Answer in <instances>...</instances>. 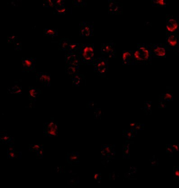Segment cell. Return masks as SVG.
<instances>
[{
	"instance_id": "1",
	"label": "cell",
	"mask_w": 179,
	"mask_h": 188,
	"mask_svg": "<svg viewBox=\"0 0 179 188\" xmlns=\"http://www.w3.org/2000/svg\"><path fill=\"white\" fill-rule=\"evenodd\" d=\"M132 51L133 65L151 64L152 58L149 44L137 43L136 49Z\"/></svg>"
},
{
	"instance_id": "2",
	"label": "cell",
	"mask_w": 179,
	"mask_h": 188,
	"mask_svg": "<svg viewBox=\"0 0 179 188\" xmlns=\"http://www.w3.org/2000/svg\"><path fill=\"white\" fill-rule=\"evenodd\" d=\"M81 65H91L94 60V45L93 43H83L78 51Z\"/></svg>"
},
{
	"instance_id": "3",
	"label": "cell",
	"mask_w": 179,
	"mask_h": 188,
	"mask_svg": "<svg viewBox=\"0 0 179 188\" xmlns=\"http://www.w3.org/2000/svg\"><path fill=\"white\" fill-rule=\"evenodd\" d=\"M108 58L105 57H97L94 59L93 64L94 71L102 78L106 76L108 71Z\"/></svg>"
},
{
	"instance_id": "4",
	"label": "cell",
	"mask_w": 179,
	"mask_h": 188,
	"mask_svg": "<svg viewBox=\"0 0 179 188\" xmlns=\"http://www.w3.org/2000/svg\"><path fill=\"white\" fill-rule=\"evenodd\" d=\"M166 35L179 33V15H167L166 23Z\"/></svg>"
},
{
	"instance_id": "5",
	"label": "cell",
	"mask_w": 179,
	"mask_h": 188,
	"mask_svg": "<svg viewBox=\"0 0 179 188\" xmlns=\"http://www.w3.org/2000/svg\"><path fill=\"white\" fill-rule=\"evenodd\" d=\"M179 33L166 35V45L167 51H173L176 55L179 53Z\"/></svg>"
},
{
	"instance_id": "6",
	"label": "cell",
	"mask_w": 179,
	"mask_h": 188,
	"mask_svg": "<svg viewBox=\"0 0 179 188\" xmlns=\"http://www.w3.org/2000/svg\"><path fill=\"white\" fill-rule=\"evenodd\" d=\"M152 58H163L167 56V49L165 43H150Z\"/></svg>"
},
{
	"instance_id": "7",
	"label": "cell",
	"mask_w": 179,
	"mask_h": 188,
	"mask_svg": "<svg viewBox=\"0 0 179 188\" xmlns=\"http://www.w3.org/2000/svg\"><path fill=\"white\" fill-rule=\"evenodd\" d=\"M101 52L109 58H114L117 56L116 43L113 41L101 44Z\"/></svg>"
},
{
	"instance_id": "8",
	"label": "cell",
	"mask_w": 179,
	"mask_h": 188,
	"mask_svg": "<svg viewBox=\"0 0 179 188\" xmlns=\"http://www.w3.org/2000/svg\"><path fill=\"white\" fill-rule=\"evenodd\" d=\"M93 22H80L79 24V33L81 36L89 38L93 36Z\"/></svg>"
},
{
	"instance_id": "9",
	"label": "cell",
	"mask_w": 179,
	"mask_h": 188,
	"mask_svg": "<svg viewBox=\"0 0 179 188\" xmlns=\"http://www.w3.org/2000/svg\"><path fill=\"white\" fill-rule=\"evenodd\" d=\"M36 58H22L21 68L23 72H34L36 71Z\"/></svg>"
},
{
	"instance_id": "10",
	"label": "cell",
	"mask_w": 179,
	"mask_h": 188,
	"mask_svg": "<svg viewBox=\"0 0 179 188\" xmlns=\"http://www.w3.org/2000/svg\"><path fill=\"white\" fill-rule=\"evenodd\" d=\"M108 13L109 14H123L122 3L115 0H109Z\"/></svg>"
},
{
	"instance_id": "11",
	"label": "cell",
	"mask_w": 179,
	"mask_h": 188,
	"mask_svg": "<svg viewBox=\"0 0 179 188\" xmlns=\"http://www.w3.org/2000/svg\"><path fill=\"white\" fill-rule=\"evenodd\" d=\"M66 64H69L75 67H80V63L79 56L77 53H65Z\"/></svg>"
},
{
	"instance_id": "12",
	"label": "cell",
	"mask_w": 179,
	"mask_h": 188,
	"mask_svg": "<svg viewBox=\"0 0 179 188\" xmlns=\"http://www.w3.org/2000/svg\"><path fill=\"white\" fill-rule=\"evenodd\" d=\"M58 126L54 121H51L45 125L44 133L48 136H55L58 134Z\"/></svg>"
},
{
	"instance_id": "13",
	"label": "cell",
	"mask_w": 179,
	"mask_h": 188,
	"mask_svg": "<svg viewBox=\"0 0 179 188\" xmlns=\"http://www.w3.org/2000/svg\"><path fill=\"white\" fill-rule=\"evenodd\" d=\"M36 81L44 86H51V75L48 73L38 72L36 75Z\"/></svg>"
},
{
	"instance_id": "14",
	"label": "cell",
	"mask_w": 179,
	"mask_h": 188,
	"mask_svg": "<svg viewBox=\"0 0 179 188\" xmlns=\"http://www.w3.org/2000/svg\"><path fill=\"white\" fill-rule=\"evenodd\" d=\"M122 60L123 64L126 66L133 65L132 50H125L122 51Z\"/></svg>"
},
{
	"instance_id": "15",
	"label": "cell",
	"mask_w": 179,
	"mask_h": 188,
	"mask_svg": "<svg viewBox=\"0 0 179 188\" xmlns=\"http://www.w3.org/2000/svg\"><path fill=\"white\" fill-rule=\"evenodd\" d=\"M70 78L72 80L73 85L76 87H79L85 80L84 76L80 73L70 76Z\"/></svg>"
},
{
	"instance_id": "16",
	"label": "cell",
	"mask_w": 179,
	"mask_h": 188,
	"mask_svg": "<svg viewBox=\"0 0 179 188\" xmlns=\"http://www.w3.org/2000/svg\"><path fill=\"white\" fill-rule=\"evenodd\" d=\"M71 43V40L68 38H64L60 39L58 44V50L67 51L69 46Z\"/></svg>"
},
{
	"instance_id": "17",
	"label": "cell",
	"mask_w": 179,
	"mask_h": 188,
	"mask_svg": "<svg viewBox=\"0 0 179 188\" xmlns=\"http://www.w3.org/2000/svg\"><path fill=\"white\" fill-rule=\"evenodd\" d=\"M80 67H75L71 66L69 64H66L65 66V73L66 74L70 76L74 74H77L80 73Z\"/></svg>"
},
{
	"instance_id": "18",
	"label": "cell",
	"mask_w": 179,
	"mask_h": 188,
	"mask_svg": "<svg viewBox=\"0 0 179 188\" xmlns=\"http://www.w3.org/2000/svg\"><path fill=\"white\" fill-rule=\"evenodd\" d=\"M82 44L79 43H70L66 51L68 53H77Z\"/></svg>"
},
{
	"instance_id": "19",
	"label": "cell",
	"mask_w": 179,
	"mask_h": 188,
	"mask_svg": "<svg viewBox=\"0 0 179 188\" xmlns=\"http://www.w3.org/2000/svg\"><path fill=\"white\" fill-rule=\"evenodd\" d=\"M41 93V90L34 87H30L29 89V97L30 99H35L38 95Z\"/></svg>"
},
{
	"instance_id": "20",
	"label": "cell",
	"mask_w": 179,
	"mask_h": 188,
	"mask_svg": "<svg viewBox=\"0 0 179 188\" xmlns=\"http://www.w3.org/2000/svg\"><path fill=\"white\" fill-rule=\"evenodd\" d=\"M151 3L152 6L159 7H165L169 5L166 0H152Z\"/></svg>"
},
{
	"instance_id": "21",
	"label": "cell",
	"mask_w": 179,
	"mask_h": 188,
	"mask_svg": "<svg viewBox=\"0 0 179 188\" xmlns=\"http://www.w3.org/2000/svg\"><path fill=\"white\" fill-rule=\"evenodd\" d=\"M44 35L53 38L56 37L58 34V32L57 29H45L43 30Z\"/></svg>"
},
{
	"instance_id": "22",
	"label": "cell",
	"mask_w": 179,
	"mask_h": 188,
	"mask_svg": "<svg viewBox=\"0 0 179 188\" xmlns=\"http://www.w3.org/2000/svg\"><path fill=\"white\" fill-rule=\"evenodd\" d=\"M137 130L135 129H132L130 130H124L123 131V135L124 137L131 139L134 137L137 134Z\"/></svg>"
},
{
	"instance_id": "23",
	"label": "cell",
	"mask_w": 179,
	"mask_h": 188,
	"mask_svg": "<svg viewBox=\"0 0 179 188\" xmlns=\"http://www.w3.org/2000/svg\"><path fill=\"white\" fill-rule=\"evenodd\" d=\"M8 92L10 93L20 94L22 92V87L20 85H16L8 89Z\"/></svg>"
},
{
	"instance_id": "24",
	"label": "cell",
	"mask_w": 179,
	"mask_h": 188,
	"mask_svg": "<svg viewBox=\"0 0 179 188\" xmlns=\"http://www.w3.org/2000/svg\"><path fill=\"white\" fill-rule=\"evenodd\" d=\"M160 100L165 102L171 101L173 100V96L170 93L167 92L166 93L160 95Z\"/></svg>"
},
{
	"instance_id": "25",
	"label": "cell",
	"mask_w": 179,
	"mask_h": 188,
	"mask_svg": "<svg viewBox=\"0 0 179 188\" xmlns=\"http://www.w3.org/2000/svg\"><path fill=\"white\" fill-rule=\"evenodd\" d=\"M74 7H84L87 6V3L84 0H74L72 1Z\"/></svg>"
},
{
	"instance_id": "26",
	"label": "cell",
	"mask_w": 179,
	"mask_h": 188,
	"mask_svg": "<svg viewBox=\"0 0 179 188\" xmlns=\"http://www.w3.org/2000/svg\"><path fill=\"white\" fill-rule=\"evenodd\" d=\"M18 37L16 35L14 34H11L10 35L7 37V43L9 44H14L16 42L18 41Z\"/></svg>"
},
{
	"instance_id": "27",
	"label": "cell",
	"mask_w": 179,
	"mask_h": 188,
	"mask_svg": "<svg viewBox=\"0 0 179 188\" xmlns=\"http://www.w3.org/2000/svg\"><path fill=\"white\" fill-rule=\"evenodd\" d=\"M56 14H66L67 9L65 7V6H62V7H58L55 6Z\"/></svg>"
},
{
	"instance_id": "28",
	"label": "cell",
	"mask_w": 179,
	"mask_h": 188,
	"mask_svg": "<svg viewBox=\"0 0 179 188\" xmlns=\"http://www.w3.org/2000/svg\"><path fill=\"white\" fill-rule=\"evenodd\" d=\"M130 126L133 129H135L136 130H143L144 126V124L137 123H131L130 124Z\"/></svg>"
},
{
	"instance_id": "29",
	"label": "cell",
	"mask_w": 179,
	"mask_h": 188,
	"mask_svg": "<svg viewBox=\"0 0 179 188\" xmlns=\"http://www.w3.org/2000/svg\"><path fill=\"white\" fill-rule=\"evenodd\" d=\"M43 6L44 7H55V5L53 0H46L43 1Z\"/></svg>"
},
{
	"instance_id": "30",
	"label": "cell",
	"mask_w": 179,
	"mask_h": 188,
	"mask_svg": "<svg viewBox=\"0 0 179 188\" xmlns=\"http://www.w3.org/2000/svg\"><path fill=\"white\" fill-rule=\"evenodd\" d=\"M151 102H147L146 101L145 103V107H144V109L145 110L146 112L148 113H151Z\"/></svg>"
},
{
	"instance_id": "31",
	"label": "cell",
	"mask_w": 179,
	"mask_h": 188,
	"mask_svg": "<svg viewBox=\"0 0 179 188\" xmlns=\"http://www.w3.org/2000/svg\"><path fill=\"white\" fill-rule=\"evenodd\" d=\"M55 6L62 7L65 6V1L64 0H53Z\"/></svg>"
},
{
	"instance_id": "32",
	"label": "cell",
	"mask_w": 179,
	"mask_h": 188,
	"mask_svg": "<svg viewBox=\"0 0 179 188\" xmlns=\"http://www.w3.org/2000/svg\"><path fill=\"white\" fill-rule=\"evenodd\" d=\"M14 50L18 51L22 50V43L21 42L17 41L14 43Z\"/></svg>"
},
{
	"instance_id": "33",
	"label": "cell",
	"mask_w": 179,
	"mask_h": 188,
	"mask_svg": "<svg viewBox=\"0 0 179 188\" xmlns=\"http://www.w3.org/2000/svg\"><path fill=\"white\" fill-rule=\"evenodd\" d=\"M174 176L175 178L178 179L179 177V168L177 167L174 170Z\"/></svg>"
},
{
	"instance_id": "34",
	"label": "cell",
	"mask_w": 179,
	"mask_h": 188,
	"mask_svg": "<svg viewBox=\"0 0 179 188\" xmlns=\"http://www.w3.org/2000/svg\"><path fill=\"white\" fill-rule=\"evenodd\" d=\"M10 139H11L10 137L7 135H3L2 137H1V140L4 141V142L9 141V140H10Z\"/></svg>"
},
{
	"instance_id": "35",
	"label": "cell",
	"mask_w": 179,
	"mask_h": 188,
	"mask_svg": "<svg viewBox=\"0 0 179 188\" xmlns=\"http://www.w3.org/2000/svg\"><path fill=\"white\" fill-rule=\"evenodd\" d=\"M160 102L159 108H164V107H166V102L164 101L163 100H160Z\"/></svg>"
},
{
	"instance_id": "36",
	"label": "cell",
	"mask_w": 179,
	"mask_h": 188,
	"mask_svg": "<svg viewBox=\"0 0 179 188\" xmlns=\"http://www.w3.org/2000/svg\"><path fill=\"white\" fill-rule=\"evenodd\" d=\"M101 110L100 109L97 110L95 112V117L97 118L100 117L101 115Z\"/></svg>"
},
{
	"instance_id": "37",
	"label": "cell",
	"mask_w": 179,
	"mask_h": 188,
	"mask_svg": "<svg viewBox=\"0 0 179 188\" xmlns=\"http://www.w3.org/2000/svg\"><path fill=\"white\" fill-rule=\"evenodd\" d=\"M167 151L169 152H173L174 151V148L171 146V145H167Z\"/></svg>"
},
{
	"instance_id": "38",
	"label": "cell",
	"mask_w": 179,
	"mask_h": 188,
	"mask_svg": "<svg viewBox=\"0 0 179 188\" xmlns=\"http://www.w3.org/2000/svg\"><path fill=\"white\" fill-rule=\"evenodd\" d=\"M171 145L174 148L175 150L177 151H179V145H176V144H173V145Z\"/></svg>"
},
{
	"instance_id": "39",
	"label": "cell",
	"mask_w": 179,
	"mask_h": 188,
	"mask_svg": "<svg viewBox=\"0 0 179 188\" xmlns=\"http://www.w3.org/2000/svg\"><path fill=\"white\" fill-rule=\"evenodd\" d=\"M77 158V156L76 155L72 156L71 157V159L72 160H75Z\"/></svg>"
},
{
	"instance_id": "40",
	"label": "cell",
	"mask_w": 179,
	"mask_h": 188,
	"mask_svg": "<svg viewBox=\"0 0 179 188\" xmlns=\"http://www.w3.org/2000/svg\"><path fill=\"white\" fill-rule=\"evenodd\" d=\"M39 147H40V146H39V145H34L33 147V148L36 149H38Z\"/></svg>"
},
{
	"instance_id": "41",
	"label": "cell",
	"mask_w": 179,
	"mask_h": 188,
	"mask_svg": "<svg viewBox=\"0 0 179 188\" xmlns=\"http://www.w3.org/2000/svg\"><path fill=\"white\" fill-rule=\"evenodd\" d=\"M94 178L95 180H97L98 178V174H96L94 175Z\"/></svg>"
},
{
	"instance_id": "42",
	"label": "cell",
	"mask_w": 179,
	"mask_h": 188,
	"mask_svg": "<svg viewBox=\"0 0 179 188\" xmlns=\"http://www.w3.org/2000/svg\"><path fill=\"white\" fill-rule=\"evenodd\" d=\"M10 155L11 157H14L15 156V155H14V153H13V152H11V153H10Z\"/></svg>"
}]
</instances>
